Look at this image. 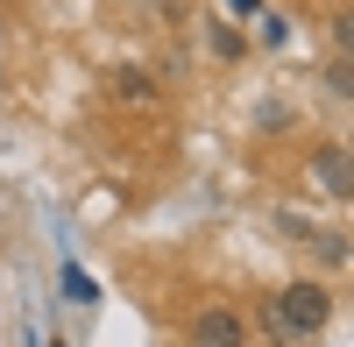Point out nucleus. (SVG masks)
Masks as SVG:
<instances>
[{
	"mask_svg": "<svg viewBox=\"0 0 354 347\" xmlns=\"http://www.w3.org/2000/svg\"><path fill=\"white\" fill-rule=\"evenodd\" d=\"M326 319H333V291L326 283H283V291L270 298V340L277 347H305V340H319L326 333Z\"/></svg>",
	"mask_w": 354,
	"mask_h": 347,
	"instance_id": "nucleus-1",
	"label": "nucleus"
},
{
	"mask_svg": "<svg viewBox=\"0 0 354 347\" xmlns=\"http://www.w3.org/2000/svg\"><path fill=\"white\" fill-rule=\"evenodd\" d=\"M192 347H248L241 312H227V305H205V312H192Z\"/></svg>",
	"mask_w": 354,
	"mask_h": 347,
	"instance_id": "nucleus-2",
	"label": "nucleus"
},
{
	"mask_svg": "<svg viewBox=\"0 0 354 347\" xmlns=\"http://www.w3.org/2000/svg\"><path fill=\"white\" fill-rule=\"evenodd\" d=\"M312 178H319L326 198H347V191H354V163H347L340 142H319V149H312Z\"/></svg>",
	"mask_w": 354,
	"mask_h": 347,
	"instance_id": "nucleus-3",
	"label": "nucleus"
},
{
	"mask_svg": "<svg viewBox=\"0 0 354 347\" xmlns=\"http://www.w3.org/2000/svg\"><path fill=\"white\" fill-rule=\"evenodd\" d=\"M113 93H121V100H156V78L135 71V64H113Z\"/></svg>",
	"mask_w": 354,
	"mask_h": 347,
	"instance_id": "nucleus-4",
	"label": "nucleus"
},
{
	"mask_svg": "<svg viewBox=\"0 0 354 347\" xmlns=\"http://www.w3.org/2000/svg\"><path fill=\"white\" fill-rule=\"evenodd\" d=\"M64 298H71V305H100V283L85 276L78 263H64Z\"/></svg>",
	"mask_w": 354,
	"mask_h": 347,
	"instance_id": "nucleus-5",
	"label": "nucleus"
},
{
	"mask_svg": "<svg viewBox=\"0 0 354 347\" xmlns=\"http://www.w3.org/2000/svg\"><path fill=\"white\" fill-rule=\"evenodd\" d=\"M213 57H227V64H241V57H248V43L234 36V28H213Z\"/></svg>",
	"mask_w": 354,
	"mask_h": 347,
	"instance_id": "nucleus-6",
	"label": "nucleus"
},
{
	"mask_svg": "<svg viewBox=\"0 0 354 347\" xmlns=\"http://www.w3.org/2000/svg\"><path fill=\"white\" fill-rule=\"evenodd\" d=\"M326 93L347 100V57H333V64H326Z\"/></svg>",
	"mask_w": 354,
	"mask_h": 347,
	"instance_id": "nucleus-7",
	"label": "nucleus"
},
{
	"mask_svg": "<svg viewBox=\"0 0 354 347\" xmlns=\"http://www.w3.org/2000/svg\"><path fill=\"white\" fill-rule=\"evenodd\" d=\"M319 255H326V263L340 270V263H347V241H340V234H319Z\"/></svg>",
	"mask_w": 354,
	"mask_h": 347,
	"instance_id": "nucleus-8",
	"label": "nucleus"
},
{
	"mask_svg": "<svg viewBox=\"0 0 354 347\" xmlns=\"http://www.w3.org/2000/svg\"><path fill=\"white\" fill-rule=\"evenodd\" d=\"M227 15H241V21H255V15H262V0H227Z\"/></svg>",
	"mask_w": 354,
	"mask_h": 347,
	"instance_id": "nucleus-9",
	"label": "nucleus"
},
{
	"mask_svg": "<svg viewBox=\"0 0 354 347\" xmlns=\"http://www.w3.org/2000/svg\"><path fill=\"white\" fill-rule=\"evenodd\" d=\"M50 347H71V340H50Z\"/></svg>",
	"mask_w": 354,
	"mask_h": 347,
	"instance_id": "nucleus-10",
	"label": "nucleus"
}]
</instances>
